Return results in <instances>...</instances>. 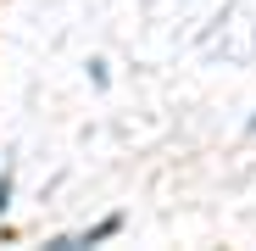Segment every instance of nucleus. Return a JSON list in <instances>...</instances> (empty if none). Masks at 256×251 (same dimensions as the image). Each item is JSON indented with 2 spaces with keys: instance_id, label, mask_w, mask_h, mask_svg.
Returning <instances> with one entry per match:
<instances>
[{
  "instance_id": "obj_1",
  "label": "nucleus",
  "mask_w": 256,
  "mask_h": 251,
  "mask_svg": "<svg viewBox=\"0 0 256 251\" xmlns=\"http://www.w3.org/2000/svg\"><path fill=\"white\" fill-rule=\"evenodd\" d=\"M117 229H122V212H112V218H100L95 229H84L78 240H67V251H72V245H100V240H112Z\"/></svg>"
},
{
  "instance_id": "obj_2",
  "label": "nucleus",
  "mask_w": 256,
  "mask_h": 251,
  "mask_svg": "<svg viewBox=\"0 0 256 251\" xmlns=\"http://www.w3.org/2000/svg\"><path fill=\"white\" fill-rule=\"evenodd\" d=\"M6 206H12V167H0V218H6Z\"/></svg>"
},
{
  "instance_id": "obj_3",
  "label": "nucleus",
  "mask_w": 256,
  "mask_h": 251,
  "mask_svg": "<svg viewBox=\"0 0 256 251\" xmlns=\"http://www.w3.org/2000/svg\"><path fill=\"white\" fill-rule=\"evenodd\" d=\"M250 129H256V117H250Z\"/></svg>"
}]
</instances>
